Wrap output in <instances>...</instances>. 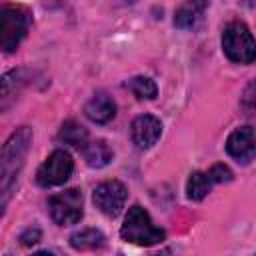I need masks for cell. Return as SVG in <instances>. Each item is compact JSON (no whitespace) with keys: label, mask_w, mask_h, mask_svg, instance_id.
Wrapping results in <instances>:
<instances>
[{"label":"cell","mask_w":256,"mask_h":256,"mask_svg":"<svg viewBox=\"0 0 256 256\" xmlns=\"http://www.w3.org/2000/svg\"><path fill=\"white\" fill-rule=\"evenodd\" d=\"M30 140H32V130L28 126H22L6 140L4 148H2V160H0V166H2V172H0V176H2V208L6 206L10 190L18 178L22 164H24V156L28 152Z\"/></svg>","instance_id":"obj_1"},{"label":"cell","mask_w":256,"mask_h":256,"mask_svg":"<svg viewBox=\"0 0 256 256\" xmlns=\"http://www.w3.org/2000/svg\"><path fill=\"white\" fill-rule=\"evenodd\" d=\"M120 236L126 242L138 244V246H154L166 238L164 230L154 226L150 214L142 206H132L124 218V224L120 228Z\"/></svg>","instance_id":"obj_2"},{"label":"cell","mask_w":256,"mask_h":256,"mask_svg":"<svg viewBox=\"0 0 256 256\" xmlns=\"http://www.w3.org/2000/svg\"><path fill=\"white\" fill-rule=\"evenodd\" d=\"M224 54L238 64H250L256 60V40L244 22H230L222 32Z\"/></svg>","instance_id":"obj_3"},{"label":"cell","mask_w":256,"mask_h":256,"mask_svg":"<svg viewBox=\"0 0 256 256\" xmlns=\"http://www.w3.org/2000/svg\"><path fill=\"white\" fill-rule=\"evenodd\" d=\"M30 28V12L22 6L6 4L0 16V32H2V50L14 52L16 46L22 42Z\"/></svg>","instance_id":"obj_4"},{"label":"cell","mask_w":256,"mask_h":256,"mask_svg":"<svg viewBox=\"0 0 256 256\" xmlns=\"http://www.w3.org/2000/svg\"><path fill=\"white\" fill-rule=\"evenodd\" d=\"M74 170V162L66 150H54L38 168L36 182L44 188L64 184Z\"/></svg>","instance_id":"obj_5"},{"label":"cell","mask_w":256,"mask_h":256,"mask_svg":"<svg viewBox=\"0 0 256 256\" xmlns=\"http://www.w3.org/2000/svg\"><path fill=\"white\" fill-rule=\"evenodd\" d=\"M48 210L56 224L60 226L76 224L82 218V192H78L76 188H70L54 194L48 200Z\"/></svg>","instance_id":"obj_6"},{"label":"cell","mask_w":256,"mask_h":256,"mask_svg":"<svg viewBox=\"0 0 256 256\" xmlns=\"http://www.w3.org/2000/svg\"><path fill=\"white\" fill-rule=\"evenodd\" d=\"M126 198H128V192H126V186L118 180H108V182H102L100 186H96L94 190V204L96 208L114 218L122 212L124 204H126Z\"/></svg>","instance_id":"obj_7"},{"label":"cell","mask_w":256,"mask_h":256,"mask_svg":"<svg viewBox=\"0 0 256 256\" xmlns=\"http://www.w3.org/2000/svg\"><path fill=\"white\" fill-rule=\"evenodd\" d=\"M226 152L234 160L248 164L256 156V132L250 126H240L232 130V134L226 140Z\"/></svg>","instance_id":"obj_8"},{"label":"cell","mask_w":256,"mask_h":256,"mask_svg":"<svg viewBox=\"0 0 256 256\" xmlns=\"http://www.w3.org/2000/svg\"><path fill=\"white\" fill-rule=\"evenodd\" d=\"M162 134V124L158 118L150 116V114H142L138 118H134L132 126H130V136H132V142L138 146V148H150L158 142Z\"/></svg>","instance_id":"obj_9"},{"label":"cell","mask_w":256,"mask_h":256,"mask_svg":"<svg viewBox=\"0 0 256 256\" xmlns=\"http://www.w3.org/2000/svg\"><path fill=\"white\" fill-rule=\"evenodd\" d=\"M84 112H86V116H88L92 122L104 124V122H108V120L114 118V114H116V102H114L108 94L98 92L96 96H92V98L86 102Z\"/></svg>","instance_id":"obj_10"},{"label":"cell","mask_w":256,"mask_h":256,"mask_svg":"<svg viewBox=\"0 0 256 256\" xmlns=\"http://www.w3.org/2000/svg\"><path fill=\"white\" fill-rule=\"evenodd\" d=\"M206 10V0H182L174 14V24L178 28H194Z\"/></svg>","instance_id":"obj_11"},{"label":"cell","mask_w":256,"mask_h":256,"mask_svg":"<svg viewBox=\"0 0 256 256\" xmlns=\"http://www.w3.org/2000/svg\"><path fill=\"white\" fill-rule=\"evenodd\" d=\"M82 154H84L86 164L92 166V168H102V166L110 164V160H112V150L108 148V144L104 140L88 142L82 148Z\"/></svg>","instance_id":"obj_12"},{"label":"cell","mask_w":256,"mask_h":256,"mask_svg":"<svg viewBox=\"0 0 256 256\" xmlns=\"http://www.w3.org/2000/svg\"><path fill=\"white\" fill-rule=\"evenodd\" d=\"M70 244L76 250H98L106 244V238L96 228H84L80 232H74L70 236Z\"/></svg>","instance_id":"obj_13"},{"label":"cell","mask_w":256,"mask_h":256,"mask_svg":"<svg viewBox=\"0 0 256 256\" xmlns=\"http://www.w3.org/2000/svg\"><path fill=\"white\" fill-rule=\"evenodd\" d=\"M58 136H60V140H62L64 144H70V146H74V148H78V150H82V148L88 144V132H86V128L80 126V124L74 122V120L64 122Z\"/></svg>","instance_id":"obj_14"},{"label":"cell","mask_w":256,"mask_h":256,"mask_svg":"<svg viewBox=\"0 0 256 256\" xmlns=\"http://www.w3.org/2000/svg\"><path fill=\"white\" fill-rule=\"evenodd\" d=\"M212 184H214V180L210 178L208 172H192L186 182V194L190 200H202L210 192Z\"/></svg>","instance_id":"obj_15"},{"label":"cell","mask_w":256,"mask_h":256,"mask_svg":"<svg viewBox=\"0 0 256 256\" xmlns=\"http://www.w3.org/2000/svg\"><path fill=\"white\" fill-rule=\"evenodd\" d=\"M126 88L136 96V98H140V100H154L156 98V94H158V88H156V84H154V80L152 78H148V76H134V78H130L128 82H126Z\"/></svg>","instance_id":"obj_16"},{"label":"cell","mask_w":256,"mask_h":256,"mask_svg":"<svg viewBox=\"0 0 256 256\" xmlns=\"http://www.w3.org/2000/svg\"><path fill=\"white\" fill-rule=\"evenodd\" d=\"M208 174H210V178L214 180V184H216V182H230V180H232V172H230V168L224 166V164H214V166L208 170Z\"/></svg>","instance_id":"obj_17"},{"label":"cell","mask_w":256,"mask_h":256,"mask_svg":"<svg viewBox=\"0 0 256 256\" xmlns=\"http://www.w3.org/2000/svg\"><path fill=\"white\" fill-rule=\"evenodd\" d=\"M242 104H244V108H246V110L256 112V80H254V82H250V86L246 88L244 98H242Z\"/></svg>","instance_id":"obj_18"},{"label":"cell","mask_w":256,"mask_h":256,"mask_svg":"<svg viewBox=\"0 0 256 256\" xmlns=\"http://www.w3.org/2000/svg\"><path fill=\"white\" fill-rule=\"evenodd\" d=\"M38 240H40V230H38V228H28V230L22 232V236H20V242H22L24 246L36 244Z\"/></svg>","instance_id":"obj_19"}]
</instances>
